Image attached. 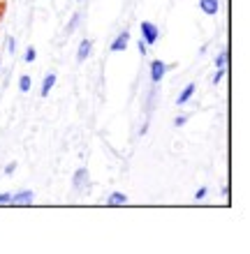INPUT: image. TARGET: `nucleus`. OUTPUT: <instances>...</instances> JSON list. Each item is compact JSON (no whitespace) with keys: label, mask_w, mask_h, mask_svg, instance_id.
Returning <instances> with one entry per match:
<instances>
[{"label":"nucleus","mask_w":250,"mask_h":254,"mask_svg":"<svg viewBox=\"0 0 250 254\" xmlns=\"http://www.w3.org/2000/svg\"><path fill=\"white\" fill-rule=\"evenodd\" d=\"M199 9L206 16H216L220 12V0H199Z\"/></svg>","instance_id":"6e6552de"},{"label":"nucleus","mask_w":250,"mask_h":254,"mask_svg":"<svg viewBox=\"0 0 250 254\" xmlns=\"http://www.w3.org/2000/svg\"><path fill=\"white\" fill-rule=\"evenodd\" d=\"M77 23H79V14H72V19H70V23H68V30H70V33H72V30L77 28Z\"/></svg>","instance_id":"6ab92c4d"},{"label":"nucleus","mask_w":250,"mask_h":254,"mask_svg":"<svg viewBox=\"0 0 250 254\" xmlns=\"http://www.w3.org/2000/svg\"><path fill=\"white\" fill-rule=\"evenodd\" d=\"M176 65H167V63L163 61H153L149 65V76H151V83H160V81L165 79V74L169 72V69H174Z\"/></svg>","instance_id":"f257e3e1"},{"label":"nucleus","mask_w":250,"mask_h":254,"mask_svg":"<svg viewBox=\"0 0 250 254\" xmlns=\"http://www.w3.org/2000/svg\"><path fill=\"white\" fill-rule=\"evenodd\" d=\"M7 51H9V54L16 51V40H14V37H7Z\"/></svg>","instance_id":"aec40b11"},{"label":"nucleus","mask_w":250,"mask_h":254,"mask_svg":"<svg viewBox=\"0 0 250 254\" xmlns=\"http://www.w3.org/2000/svg\"><path fill=\"white\" fill-rule=\"evenodd\" d=\"M206 194H209V188H199V190L195 192V199L202 201V199H206Z\"/></svg>","instance_id":"f3484780"},{"label":"nucleus","mask_w":250,"mask_h":254,"mask_svg":"<svg viewBox=\"0 0 250 254\" xmlns=\"http://www.w3.org/2000/svg\"><path fill=\"white\" fill-rule=\"evenodd\" d=\"M139 30H142V40L146 42L149 47L160 40V30H158V26L151 23V21H142V23H139Z\"/></svg>","instance_id":"f03ea898"},{"label":"nucleus","mask_w":250,"mask_h":254,"mask_svg":"<svg viewBox=\"0 0 250 254\" xmlns=\"http://www.w3.org/2000/svg\"><path fill=\"white\" fill-rule=\"evenodd\" d=\"M137 51H139L142 56H146V51H149V44H146L144 40H139V42H137Z\"/></svg>","instance_id":"a211bd4d"},{"label":"nucleus","mask_w":250,"mask_h":254,"mask_svg":"<svg viewBox=\"0 0 250 254\" xmlns=\"http://www.w3.org/2000/svg\"><path fill=\"white\" fill-rule=\"evenodd\" d=\"M130 44V30H123V33L116 35V40L109 44V51L111 54H121V51H125Z\"/></svg>","instance_id":"39448f33"},{"label":"nucleus","mask_w":250,"mask_h":254,"mask_svg":"<svg viewBox=\"0 0 250 254\" xmlns=\"http://www.w3.org/2000/svg\"><path fill=\"white\" fill-rule=\"evenodd\" d=\"M33 201H35V192H33V190H19V192H12L9 206H30Z\"/></svg>","instance_id":"7ed1b4c3"},{"label":"nucleus","mask_w":250,"mask_h":254,"mask_svg":"<svg viewBox=\"0 0 250 254\" xmlns=\"http://www.w3.org/2000/svg\"><path fill=\"white\" fill-rule=\"evenodd\" d=\"M107 206H128V194L125 192H111L107 199Z\"/></svg>","instance_id":"9d476101"},{"label":"nucleus","mask_w":250,"mask_h":254,"mask_svg":"<svg viewBox=\"0 0 250 254\" xmlns=\"http://www.w3.org/2000/svg\"><path fill=\"white\" fill-rule=\"evenodd\" d=\"M30 88H33V79H30L28 74H21L19 76V90L21 93H28Z\"/></svg>","instance_id":"9b49d317"},{"label":"nucleus","mask_w":250,"mask_h":254,"mask_svg":"<svg viewBox=\"0 0 250 254\" xmlns=\"http://www.w3.org/2000/svg\"><path fill=\"white\" fill-rule=\"evenodd\" d=\"M227 63H230V51L223 49V51L216 56V67H227Z\"/></svg>","instance_id":"ddd939ff"},{"label":"nucleus","mask_w":250,"mask_h":254,"mask_svg":"<svg viewBox=\"0 0 250 254\" xmlns=\"http://www.w3.org/2000/svg\"><path fill=\"white\" fill-rule=\"evenodd\" d=\"M225 74H227V67H216V74H213V79H211V83L213 86H220L225 79Z\"/></svg>","instance_id":"f8f14e48"},{"label":"nucleus","mask_w":250,"mask_h":254,"mask_svg":"<svg viewBox=\"0 0 250 254\" xmlns=\"http://www.w3.org/2000/svg\"><path fill=\"white\" fill-rule=\"evenodd\" d=\"M93 54V42L90 40H82L79 42V49H77V63H86Z\"/></svg>","instance_id":"423d86ee"},{"label":"nucleus","mask_w":250,"mask_h":254,"mask_svg":"<svg viewBox=\"0 0 250 254\" xmlns=\"http://www.w3.org/2000/svg\"><path fill=\"white\" fill-rule=\"evenodd\" d=\"M56 86V74L49 72L47 76H44V81H42V88H40V95L42 97H49V93H51V88Z\"/></svg>","instance_id":"1a4fd4ad"},{"label":"nucleus","mask_w":250,"mask_h":254,"mask_svg":"<svg viewBox=\"0 0 250 254\" xmlns=\"http://www.w3.org/2000/svg\"><path fill=\"white\" fill-rule=\"evenodd\" d=\"M90 185V174H88V169H77V174L72 176V188L77 192H83V190Z\"/></svg>","instance_id":"20e7f679"},{"label":"nucleus","mask_w":250,"mask_h":254,"mask_svg":"<svg viewBox=\"0 0 250 254\" xmlns=\"http://www.w3.org/2000/svg\"><path fill=\"white\" fill-rule=\"evenodd\" d=\"M188 118H190L188 114H181V116H176V118H174V127H183V125H185V123H188Z\"/></svg>","instance_id":"2eb2a0df"},{"label":"nucleus","mask_w":250,"mask_h":254,"mask_svg":"<svg viewBox=\"0 0 250 254\" xmlns=\"http://www.w3.org/2000/svg\"><path fill=\"white\" fill-rule=\"evenodd\" d=\"M14 171H16V162H9V164L5 167V174H7V176H12Z\"/></svg>","instance_id":"412c9836"},{"label":"nucleus","mask_w":250,"mask_h":254,"mask_svg":"<svg viewBox=\"0 0 250 254\" xmlns=\"http://www.w3.org/2000/svg\"><path fill=\"white\" fill-rule=\"evenodd\" d=\"M9 199H12V192H0V206H9Z\"/></svg>","instance_id":"dca6fc26"},{"label":"nucleus","mask_w":250,"mask_h":254,"mask_svg":"<svg viewBox=\"0 0 250 254\" xmlns=\"http://www.w3.org/2000/svg\"><path fill=\"white\" fill-rule=\"evenodd\" d=\"M35 58H37V51H35V47H28L26 51H23V63H35Z\"/></svg>","instance_id":"4468645a"},{"label":"nucleus","mask_w":250,"mask_h":254,"mask_svg":"<svg viewBox=\"0 0 250 254\" xmlns=\"http://www.w3.org/2000/svg\"><path fill=\"white\" fill-rule=\"evenodd\" d=\"M146 132H149V121L144 123V125H142V129H139V134H142V136H144V134H146Z\"/></svg>","instance_id":"4be33fe9"},{"label":"nucleus","mask_w":250,"mask_h":254,"mask_svg":"<svg viewBox=\"0 0 250 254\" xmlns=\"http://www.w3.org/2000/svg\"><path fill=\"white\" fill-rule=\"evenodd\" d=\"M195 93H197V86H195V83H188V86H185V88L181 90V93H178V97L174 100V102H176V107H183L185 102H190Z\"/></svg>","instance_id":"0eeeda50"}]
</instances>
